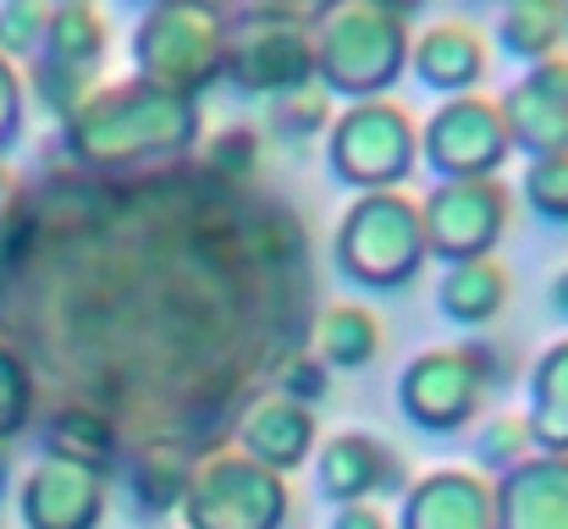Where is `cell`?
Returning a JSON list of instances; mask_svg holds the SVG:
<instances>
[{"label": "cell", "mask_w": 568, "mask_h": 529, "mask_svg": "<svg viewBox=\"0 0 568 529\" xmlns=\"http://www.w3.org/2000/svg\"><path fill=\"white\" fill-rule=\"evenodd\" d=\"M480 369L469 348H442V353H425L408 375H403V408L414 425L425 430H453L464 425L475 408H480Z\"/></svg>", "instance_id": "2"}, {"label": "cell", "mask_w": 568, "mask_h": 529, "mask_svg": "<svg viewBox=\"0 0 568 529\" xmlns=\"http://www.w3.org/2000/svg\"><path fill=\"white\" fill-rule=\"evenodd\" d=\"M403 529H491V491L464 469H442L408 491Z\"/></svg>", "instance_id": "5"}, {"label": "cell", "mask_w": 568, "mask_h": 529, "mask_svg": "<svg viewBox=\"0 0 568 529\" xmlns=\"http://www.w3.org/2000/svg\"><path fill=\"white\" fill-rule=\"evenodd\" d=\"M508 529H568V458H536L508 469L503 491Z\"/></svg>", "instance_id": "7"}, {"label": "cell", "mask_w": 568, "mask_h": 529, "mask_svg": "<svg viewBox=\"0 0 568 529\" xmlns=\"http://www.w3.org/2000/svg\"><path fill=\"white\" fill-rule=\"evenodd\" d=\"M0 475H6V458H0Z\"/></svg>", "instance_id": "20"}, {"label": "cell", "mask_w": 568, "mask_h": 529, "mask_svg": "<svg viewBox=\"0 0 568 529\" xmlns=\"http://www.w3.org/2000/svg\"><path fill=\"white\" fill-rule=\"evenodd\" d=\"M530 441H541L547 452H568V343L552 348V358L536 375V414L525 419Z\"/></svg>", "instance_id": "12"}, {"label": "cell", "mask_w": 568, "mask_h": 529, "mask_svg": "<svg viewBox=\"0 0 568 529\" xmlns=\"http://www.w3.org/2000/svg\"><path fill=\"white\" fill-rule=\"evenodd\" d=\"M315 343L326 353V364H343V369H365L381 348V321L359 304H337L321 315V332Z\"/></svg>", "instance_id": "11"}, {"label": "cell", "mask_w": 568, "mask_h": 529, "mask_svg": "<svg viewBox=\"0 0 568 529\" xmlns=\"http://www.w3.org/2000/svg\"><path fill=\"white\" fill-rule=\"evenodd\" d=\"M332 529H392V525H386V513L371 508V502H343L337 519H332Z\"/></svg>", "instance_id": "18"}, {"label": "cell", "mask_w": 568, "mask_h": 529, "mask_svg": "<svg viewBox=\"0 0 568 529\" xmlns=\"http://www.w3.org/2000/svg\"><path fill=\"white\" fill-rule=\"evenodd\" d=\"M189 529H282L287 486L254 458H215L189 480Z\"/></svg>", "instance_id": "1"}, {"label": "cell", "mask_w": 568, "mask_h": 529, "mask_svg": "<svg viewBox=\"0 0 568 529\" xmlns=\"http://www.w3.org/2000/svg\"><path fill=\"white\" fill-rule=\"evenodd\" d=\"M321 116H326V94H321V89H304V105H298V94H293V100H282V111H276L282 128H298L293 139H310L304 128H315Z\"/></svg>", "instance_id": "17"}, {"label": "cell", "mask_w": 568, "mask_h": 529, "mask_svg": "<svg viewBox=\"0 0 568 529\" xmlns=\"http://www.w3.org/2000/svg\"><path fill=\"white\" fill-rule=\"evenodd\" d=\"M105 491L83 464H44L39 486H28V525L33 529H94Z\"/></svg>", "instance_id": "6"}, {"label": "cell", "mask_w": 568, "mask_h": 529, "mask_svg": "<svg viewBox=\"0 0 568 529\" xmlns=\"http://www.w3.org/2000/svg\"><path fill=\"white\" fill-rule=\"evenodd\" d=\"M480 67H486L480 33H469L464 22H442L419 44V72L430 83H442V89H464L469 78H480Z\"/></svg>", "instance_id": "10"}, {"label": "cell", "mask_w": 568, "mask_h": 529, "mask_svg": "<svg viewBox=\"0 0 568 529\" xmlns=\"http://www.w3.org/2000/svg\"><path fill=\"white\" fill-rule=\"evenodd\" d=\"M525 441H530V425L525 419H491L486 430H480V464L486 469H519V458H525Z\"/></svg>", "instance_id": "15"}, {"label": "cell", "mask_w": 568, "mask_h": 529, "mask_svg": "<svg viewBox=\"0 0 568 529\" xmlns=\"http://www.w3.org/2000/svg\"><path fill=\"white\" fill-rule=\"evenodd\" d=\"M243 447H248V458L265 464V469H293V464H304L310 447H315V419H310L304 403L271 397V403H260V408L248 414Z\"/></svg>", "instance_id": "8"}, {"label": "cell", "mask_w": 568, "mask_h": 529, "mask_svg": "<svg viewBox=\"0 0 568 529\" xmlns=\"http://www.w3.org/2000/svg\"><path fill=\"white\" fill-rule=\"evenodd\" d=\"M282 386H287L282 397H293V403H304V408H310V403H321V397H326V369H321L315 358H304V353H298V358L282 369Z\"/></svg>", "instance_id": "16"}, {"label": "cell", "mask_w": 568, "mask_h": 529, "mask_svg": "<svg viewBox=\"0 0 568 529\" xmlns=\"http://www.w3.org/2000/svg\"><path fill=\"white\" fill-rule=\"evenodd\" d=\"M568 28V0H514L503 17V39L514 55H547Z\"/></svg>", "instance_id": "14"}, {"label": "cell", "mask_w": 568, "mask_h": 529, "mask_svg": "<svg viewBox=\"0 0 568 529\" xmlns=\"http://www.w3.org/2000/svg\"><path fill=\"white\" fill-rule=\"evenodd\" d=\"M189 469H183V458L178 452H166V447H150L139 464H133V502H139V513L144 519H161V513H172L183 497H189Z\"/></svg>", "instance_id": "13"}, {"label": "cell", "mask_w": 568, "mask_h": 529, "mask_svg": "<svg viewBox=\"0 0 568 529\" xmlns=\"http://www.w3.org/2000/svg\"><path fill=\"white\" fill-rule=\"evenodd\" d=\"M321 491L337 508L343 502H371L381 491H403V458L386 441L365 436V430H343L321 452Z\"/></svg>", "instance_id": "4"}, {"label": "cell", "mask_w": 568, "mask_h": 529, "mask_svg": "<svg viewBox=\"0 0 568 529\" xmlns=\"http://www.w3.org/2000/svg\"><path fill=\"white\" fill-rule=\"evenodd\" d=\"M552 304H558V309H564V315H568V271H564V276H558V282H552Z\"/></svg>", "instance_id": "19"}, {"label": "cell", "mask_w": 568, "mask_h": 529, "mask_svg": "<svg viewBox=\"0 0 568 529\" xmlns=\"http://www.w3.org/2000/svg\"><path fill=\"white\" fill-rule=\"evenodd\" d=\"M508 298V276L491 265V260H458L442 282V309L458 321V326H486L497 321Z\"/></svg>", "instance_id": "9"}, {"label": "cell", "mask_w": 568, "mask_h": 529, "mask_svg": "<svg viewBox=\"0 0 568 529\" xmlns=\"http://www.w3.org/2000/svg\"><path fill=\"white\" fill-rule=\"evenodd\" d=\"M332 161L337 172H348V182H397V172L408 166V116L397 105L348 111V122L337 128Z\"/></svg>", "instance_id": "3"}]
</instances>
